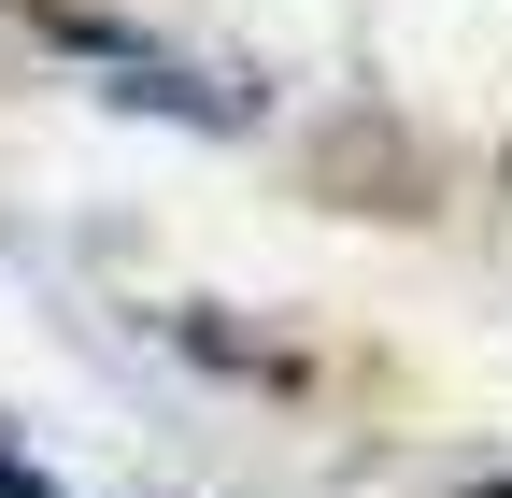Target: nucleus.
<instances>
[{
  "mask_svg": "<svg viewBox=\"0 0 512 498\" xmlns=\"http://www.w3.org/2000/svg\"><path fill=\"white\" fill-rule=\"evenodd\" d=\"M0 498H43V484H15V470H0Z\"/></svg>",
  "mask_w": 512,
  "mask_h": 498,
  "instance_id": "1",
  "label": "nucleus"
},
{
  "mask_svg": "<svg viewBox=\"0 0 512 498\" xmlns=\"http://www.w3.org/2000/svg\"><path fill=\"white\" fill-rule=\"evenodd\" d=\"M484 498H512V484H484Z\"/></svg>",
  "mask_w": 512,
  "mask_h": 498,
  "instance_id": "2",
  "label": "nucleus"
}]
</instances>
